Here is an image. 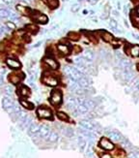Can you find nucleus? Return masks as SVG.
<instances>
[{"instance_id": "f257e3e1", "label": "nucleus", "mask_w": 139, "mask_h": 158, "mask_svg": "<svg viewBox=\"0 0 139 158\" xmlns=\"http://www.w3.org/2000/svg\"><path fill=\"white\" fill-rule=\"evenodd\" d=\"M50 103L52 105H60L62 102V93L59 90H53L50 94Z\"/></svg>"}, {"instance_id": "f03ea898", "label": "nucleus", "mask_w": 139, "mask_h": 158, "mask_svg": "<svg viewBox=\"0 0 139 158\" xmlns=\"http://www.w3.org/2000/svg\"><path fill=\"white\" fill-rule=\"evenodd\" d=\"M38 116L41 119H52V113L48 108L45 107H40L37 111Z\"/></svg>"}, {"instance_id": "7ed1b4c3", "label": "nucleus", "mask_w": 139, "mask_h": 158, "mask_svg": "<svg viewBox=\"0 0 139 158\" xmlns=\"http://www.w3.org/2000/svg\"><path fill=\"white\" fill-rule=\"evenodd\" d=\"M100 146L103 148L106 149V150H112V149L114 148L113 143H111L108 139H106V138H101L100 141Z\"/></svg>"}, {"instance_id": "20e7f679", "label": "nucleus", "mask_w": 139, "mask_h": 158, "mask_svg": "<svg viewBox=\"0 0 139 158\" xmlns=\"http://www.w3.org/2000/svg\"><path fill=\"white\" fill-rule=\"evenodd\" d=\"M43 82H45V85H49V87H56L58 85V81L56 78L53 76H50V75L43 77Z\"/></svg>"}, {"instance_id": "39448f33", "label": "nucleus", "mask_w": 139, "mask_h": 158, "mask_svg": "<svg viewBox=\"0 0 139 158\" xmlns=\"http://www.w3.org/2000/svg\"><path fill=\"white\" fill-rule=\"evenodd\" d=\"M24 76H23L22 74H20V72L19 73H13L9 76V80H10V82H13V84L17 85L20 81H21V79Z\"/></svg>"}, {"instance_id": "423d86ee", "label": "nucleus", "mask_w": 139, "mask_h": 158, "mask_svg": "<svg viewBox=\"0 0 139 158\" xmlns=\"http://www.w3.org/2000/svg\"><path fill=\"white\" fill-rule=\"evenodd\" d=\"M80 126L81 128L88 131H92L95 129V124L92 121H89V120H82V121L80 122Z\"/></svg>"}, {"instance_id": "0eeeda50", "label": "nucleus", "mask_w": 139, "mask_h": 158, "mask_svg": "<svg viewBox=\"0 0 139 158\" xmlns=\"http://www.w3.org/2000/svg\"><path fill=\"white\" fill-rule=\"evenodd\" d=\"M6 63H7V65L12 69H19L20 68V66H21L19 61H17V60L14 58H8L6 60Z\"/></svg>"}, {"instance_id": "6e6552de", "label": "nucleus", "mask_w": 139, "mask_h": 158, "mask_svg": "<svg viewBox=\"0 0 139 158\" xmlns=\"http://www.w3.org/2000/svg\"><path fill=\"white\" fill-rule=\"evenodd\" d=\"M50 130L47 128V127H45V126H42V127L40 128V130H39V133H38V136H40V137H42V138H45V139H48V137H49V135H50Z\"/></svg>"}, {"instance_id": "1a4fd4ad", "label": "nucleus", "mask_w": 139, "mask_h": 158, "mask_svg": "<svg viewBox=\"0 0 139 158\" xmlns=\"http://www.w3.org/2000/svg\"><path fill=\"white\" fill-rule=\"evenodd\" d=\"M122 78H123L124 81L129 82V81H132V79L134 78V76H133V73L130 69H127V70H124L123 77Z\"/></svg>"}, {"instance_id": "9d476101", "label": "nucleus", "mask_w": 139, "mask_h": 158, "mask_svg": "<svg viewBox=\"0 0 139 158\" xmlns=\"http://www.w3.org/2000/svg\"><path fill=\"white\" fill-rule=\"evenodd\" d=\"M17 93H19V96L22 97H28L29 94H30V91L25 85H20V87L17 88Z\"/></svg>"}, {"instance_id": "9b49d317", "label": "nucleus", "mask_w": 139, "mask_h": 158, "mask_svg": "<svg viewBox=\"0 0 139 158\" xmlns=\"http://www.w3.org/2000/svg\"><path fill=\"white\" fill-rule=\"evenodd\" d=\"M107 135H108L109 139H111L112 141H114V142H120V141H122V136L118 133V132L109 131Z\"/></svg>"}, {"instance_id": "f8f14e48", "label": "nucleus", "mask_w": 139, "mask_h": 158, "mask_svg": "<svg viewBox=\"0 0 139 158\" xmlns=\"http://www.w3.org/2000/svg\"><path fill=\"white\" fill-rule=\"evenodd\" d=\"M45 62L46 63V65L48 67H50L51 69H57L58 68V63L56 62V60H54L51 57H46L45 59Z\"/></svg>"}, {"instance_id": "ddd939ff", "label": "nucleus", "mask_w": 139, "mask_h": 158, "mask_svg": "<svg viewBox=\"0 0 139 158\" xmlns=\"http://www.w3.org/2000/svg\"><path fill=\"white\" fill-rule=\"evenodd\" d=\"M3 107H4L6 110H10L11 108H13L14 107V102L12 101V99H10V98H5L4 100H3Z\"/></svg>"}, {"instance_id": "4468645a", "label": "nucleus", "mask_w": 139, "mask_h": 158, "mask_svg": "<svg viewBox=\"0 0 139 158\" xmlns=\"http://www.w3.org/2000/svg\"><path fill=\"white\" fill-rule=\"evenodd\" d=\"M78 84H79V85L82 88H86L87 87H89V85H91V82H90V80L82 77L80 80H78Z\"/></svg>"}, {"instance_id": "2eb2a0df", "label": "nucleus", "mask_w": 139, "mask_h": 158, "mask_svg": "<svg viewBox=\"0 0 139 158\" xmlns=\"http://www.w3.org/2000/svg\"><path fill=\"white\" fill-rule=\"evenodd\" d=\"M40 128H41L40 126H38L37 124H30V126H29V134L38 135Z\"/></svg>"}, {"instance_id": "dca6fc26", "label": "nucleus", "mask_w": 139, "mask_h": 158, "mask_svg": "<svg viewBox=\"0 0 139 158\" xmlns=\"http://www.w3.org/2000/svg\"><path fill=\"white\" fill-rule=\"evenodd\" d=\"M19 103H20V105H21L23 108H26V109H28V110H32V109L34 108L33 104L30 103V102H28V101H26L25 99H20Z\"/></svg>"}, {"instance_id": "f3484780", "label": "nucleus", "mask_w": 139, "mask_h": 158, "mask_svg": "<svg viewBox=\"0 0 139 158\" xmlns=\"http://www.w3.org/2000/svg\"><path fill=\"white\" fill-rule=\"evenodd\" d=\"M58 51H60V53H62L63 54H68L70 53V49L67 45H59L57 47Z\"/></svg>"}, {"instance_id": "a211bd4d", "label": "nucleus", "mask_w": 139, "mask_h": 158, "mask_svg": "<svg viewBox=\"0 0 139 158\" xmlns=\"http://www.w3.org/2000/svg\"><path fill=\"white\" fill-rule=\"evenodd\" d=\"M78 146H79V148L81 149V151H84L86 148V141L83 137H79L78 138Z\"/></svg>"}, {"instance_id": "6ab92c4d", "label": "nucleus", "mask_w": 139, "mask_h": 158, "mask_svg": "<svg viewBox=\"0 0 139 158\" xmlns=\"http://www.w3.org/2000/svg\"><path fill=\"white\" fill-rule=\"evenodd\" d=\"M11 12L6 9H0V18L5 19V18H10Z\"/></svg>"}, {"instance_id": "aec40b11", "label": "nucleus", "mask_w": 139, "mask_h": 158, "mask_svg": "<svg viewBox=\"0 0 139 158\" xmlns=\"http://www.w3.org/2000/svg\"><path fill=\"white\" fill-rule=\"evenodd\" d=\"M57 117L61 120H64V121H67V120H69V116L68 114L66 113H64V112H58L57 113Z\"/></svg>"}, {"instance_id": "412c9836", "label": "nucleus", "mask_w": 139, "mask_h": 158, "mask_svg": "<svg viewBox=\"0 0 139 158\" xmlns=\"http://www.w3.org/2000/svg\"><path fill=\"white\" fill-rule=\"evenodd\" d=\"M130 54L134 57L138 56L139 55V46H133L131 48V50H130Z\"/></svg>"}, {"instance_id": "4be33fe9", "label": "nucleus", "mask_w": 139, "mask_h": 158, "mask_svg": "<svg viewBox=\"0 0 139 158\" xmlns=\"http://www.w3.org/2000/svg\"><path fill=\"white\" fill-rule=\"evenodd\" d=\"M130 87H131L132 89H136L139 91V79L132 81V82L130 84Z\"/></svg>"}, {"instance_id": "5701e85b", "label": "nucleus", "mask_w": 139, "mask_h": 158, "mask_svg": "<svg viewBox=\"0 0 139 158\" xmlns=\"http://www.w3.org/2000/svg\"><path fill=\"white\" fill-rule=\"evenodd\" d=\"M103 38L105 42H112V40H113V37H112L111 34L106 33V32L103 34Z\"/></svg>"}, {"instance_id": "b1692460", "label": "nucleus", "mask_w": 139, "mask_h": 158, "mask_svg": "<svg viewBox=\"0 0 139 158\" xmlns=\"http://www.w3.org/2000/svg\"><path fill=\"white\" fill-rule=\"evenodd\" d=\"M84 57H85L86 59H88V60H92L93 58H94V54H93L92 51H86L85 53H84Z\"/></svg>"}, {"instance_id": "393cba45", "label": "nucleus", "mask_w": 139, "mask_h": 158, "mask_svg": "<svg viewBox=\"0 0 139 158\" xmlns=\"http://www.w3.org/2000/svg\"><path fill=\"white\" fill-rule=\"evenodd\" d=\"M58 135L56 133H50V135H49V137H48V141H50V142H56V141L58 140Z\"/></svg>"}, {"instance_id": "a878e982", "label": "nucleus", "mask_w": 139, "mask_h": 158, "mask_svg": "<svg viewBox=\"0 0 139 158\" xmlns=\"http://www.w3.org/2000/svg\"><path fill=\"white\" fill-rule=\"evenodd\" d=\"M69 38L74 40V41H77L79 39V35L77 33H74V32H72V33H69Z\"/></svg>"}, {"instance_id": "bb28decb", "label": "nucleus", "mask_w": 139, "mask_h": 158, "mask_svg": "<svg viewBox=\"0 0 139 158\" xmlns=\"http://www.w3.org/2000/svg\"><path fill=\"white\" fill-rule=\"evenodd\" d=\"M85 154H86V156H88L89 158L93 157V149H92V146H89V148H87V150L85 151Z\"/></svg>"}, {"instance_id": "cd10ccee", "label": "nucleus", "mask_w": 139, "mask_h": 158, "mask_svg": "<svg viewBox=\"0 0 139 158\" xmlns=\"http://www.w3.org/2000/svg\"><path fill=\"white\" fill-rule=\"evenodd\" d=\"M49 5H50L52 8L57 7L58 6V1H57V0H50V1H49Z\"/></svg>"}, {"instance_id": "c85d7f7f", "label": "nucleus", "mask_w": 139, "mask_h": 158, "mask_svg": "<svg viewBox=\"0 0 139 158\" xmlns=\"http://www.w3.org/2000/svg\"><path fill=\"white\" fill-rule=\"evenodd\" d=\"M26 28L29 29V31H33V32H36V31L38 30V28L35 26V25H27Z\"/></svg>"}, {"instance_id": "c756f323", "label": "nucleus", "mask_w": 139, "mask_h": 158, "mask_svg": "<svg viewBox=\"0 0 139 158\" xmlns=\"http://www.w3.org/2000/svg\"><path fill=\"white\" fill-rule=\"evenodd\" d=\"M101 158H112V157H111V155L108 153H104L101 155Z\"/></svg>"}, {"instance_id": "7c9ffc66", "label": "nucleus", "mask_w": 139, "mask_h": 158, "mask_svg": "<svg viewBox=\"0 0 139 158\" xmlns=\"http://www.w3.org/2000/svg\"><path fill=\"white\" fill-rule=\"evenodd\" d=\"M3 1H4V2H5V3H7V4H9V5H10V4H12V3H13V0H3Z\"/></svg>"}, {"instance_id": "2f4dec72", "label": "nucleus", "mask_w": 139, "mask_h": 158, "mask_svg": "<svg viewBox=\"0 0 139 158\" xmlns=\"http://www.w3.org/2000/svg\"><path fill=\"white\" fill-rule=\"evenodd\" d=\"M129 158H136V156H135V154H134V153H131V154H129Z\"/></svg>"}, {"instance_id": "473e14b6", "label": "nucleus", "mask_w": 139, "mask_h": 158, "mask_svg": "<svg viewBox=\"0 0 139 158\" xmlns=\"http://www.w3.org/2000/svg\"><path fill=\"white\" fill-rule=\"evenodd\" d=\"M3 33H4V31H3L1 28H0V37H1L2 35H3Z\"/></svg>"}, {"instance_id": "72a5a7b5", "label": "nucleus", "mask_w": 139, "mask_h": 158, "mask_svg": "<svg viewBox=\"0 0 139 158\" xmlns=\"http://www.w3.org/2000/svg\"><path fill=\"white\" fill-rule=\"evenodd\" d=\"M137 69H138V71H139V64H137Z\"/></svg>"}, {"instance_id": "f704fd0d", "label": "nucleus", "mask_w": 139, "mask_h": 158, "mask_svg": "<svg viewBox=\"0 0 139 158\" xmlns=\"http://www.w3.org/2000/svg\"><path fill=\"white\" fill-rule=\"evenodd\" d=\"M2 84V82H1V78H0V85H1Z\"/></svg>"}, {"instance_id": "c9c22d12", "label": "nucleus", "mask_w": 139, "mask_h": 158, "mask_svg": "<svg viewBox=\"0 0 139 158\" xmlns=\"http://www.w3.org/2000/svg\"><path fill=\"white\" fill-rule=\"evenodd\" d=\"M24 1H27V0H24Z\"/></svg>"}]
</instances>
